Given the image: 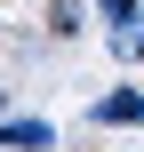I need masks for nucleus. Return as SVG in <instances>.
Listing matches in <instances>:
<instances>
[{"label": "nucleus", "mask_w": 144, "mask_h": 152, "mask_svg": "<svg viewBox=\"0 0 144 152\" xmlns=\"http://www.w3.org/2000/svg\"><path fill=\"white\" fill-rule=\"evenodd\" d=\"M96 120H104V128H144V88H112V96H96Z\"/></svg>", "instance_id": "nucleus-1"}, {"label": "nucleus", "mask_w": 144, "mask_h": 152, "mask_svg": "<svg viewBox=\"0 0 144 152\" xmlns=\"http://www.w3.org/2000/svg\"><path fill=\"white\" fill-rule=\"evenodd\" d=\"M96 8H104V24H112V56H120V48L136 40V24H144V0H96Z\"/></svg>", "instance_id": "nucleus-2"}, {"label": "nucleus", "mask_w": 144, "mask_h": 152, "mask_svg": "<svg viewBox=\"0 0 144 152\" xmlns=\"http://www.w3.org/2000/svg\"><path fill=\"white\" fill-rule=\"evenodd\" d=\"M48 136H56L48 120H0V152H40Z\"/></svg>", "instance_id": "nucleus-3"}, {"label": "nucleus", "mask_w": 144, "mask_h": 152, "mask_svg": "<svg viewBox=\"0 0 144 152\" xmlns=\"http://www.w3.org/2000/svg\"><path fill=\"white\" fill-rule=\"evenodd\" d=\"M48 24H56V40H72V32H80V0H56V8H48Z\"/></svg>", "instance_id": "nucleus-4"}, {"label": "nucleus", "mask_w": 144, "mask_h": 152, "mask_svg": "<svg viewBox=\"0 0 144 152\" xmlns=\"http://www.w3.org/2000/svg\"><path fill=\"white\" fill-rule=\"evenodd\" d=\"M128 48H136V56H144V24H136V40H128Z\"/></svg>", "instance_id": "nucleus-5"}, {"label": "nucleus", "mask_w": 144, "mask_h": 152, "mask_svg": "<svg viewBox=\"0 0 144 152\" xmlns=\"http://www.w3.org/2000/svg\"><path fill=\"white\" fill-rule=\"evenodd\" d=\"M0 112H8V88H0Z\"/></svg>", "instance_id": "nucleus-6"}]
</instances>
